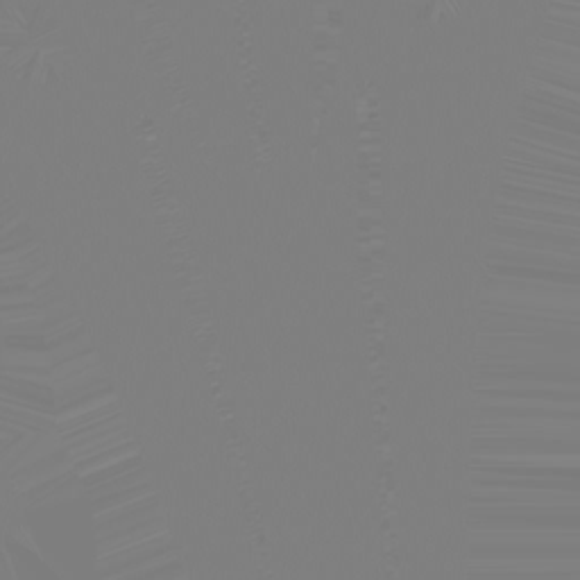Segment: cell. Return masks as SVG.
<instances>
[{
	"label": "cell",
	"instance_id": "cell-5",
	"mask_svg": "<svg viewBox=\"0 0 580 580\" xmlns=\"http://www.w3.org/2000/svg\"><path fill=\"white\" fill-rule=\"evenodd\" d=\"M501 184L510 186V189L556 195V198H565V200H578V195H580V184H567V182H558V179L522 175V173H513V170H503Z\"/></svg>",
	"mask_w": 580,
	"mask_h": 580
},
{
	"label": "cell",
	"instance_id": "cell-3",
	"mask_svg": "<svg viewBox=\"0 0 580 580\" xmlns=\"http://www.w3.org/2000/svg\"><path fill=\"white\" fill-rule=\"evenodd\" d=\"M517 118L519 121L537 123L544 127H553V130H562V132L580 136V112H569V109L549 107V105H542V102L524 98L522 102H519Z\"/></svg>",
	"mask_w": 580,
	"mask_h": 580
},
{
	"label": "cell",
	"instance_id": "cell-4",
	"mask_svg": "<svg viewBox=\"0 0 580 580\" xmlns=\"http://www.w3.org/2000/svg\"><path fill=\"white\" fill-rule=\"evenodd\" d=\"M490 277L515 279L524 284H558V286H580L578 272L567 270H549V268H510L499 266V263H488Z\"/></svg>",
	"mask_w": 580,
	"mask_h": 580
},
{
	"label": "cell",
	"instance_id": "cell-7",
	"mask_svg": "<svg viewBox=\"0 0 580 580\" xmlns=\"http://www.w3.org/2000/svg\"><path fill=\"white\" fill-rule=\"evenodd\" d=\"M528 89H537L542 93H549V96H558V98H569V100H580L576 89H567V87H556V84H547L531 78V87Z\"/></svg>",
	"mask_w": 580,
	"mask_h": 580
},
{
	"label": "cell",
	"instance_id": "cell-6",
	"mask_svg": "<svg viewBox=\"0 0 580 580\" xmlns=\"http://www.w3.org/2000/svg\"><path fill=\"white\" fill-rule=\"evenodd\" d=\"M494 223L506 225L513 229H524V232L533 234H551V236H565V238H580V227L562 225V223H547V220H526V218H510L497 216L494 213Z\"/></svg>",
	"mask_w": 580,
	"mask_h": 580
},
{
	"label": "cell",
	"instance_id": "cell-2",
	"mask_svg": "<svg viewBox=\"0 0 580 580\" xmlns=\"http://www.w3.org/2000/svg\"><path fill=\"white\" fill-rule=\"evenodd\" d=\"M497 204L501 207H517L524 211L535 213H551V216H576L580 211L578 200L556 198V195H542V193H528L522 189H510V186H501L497 195Z\"/></svg>",
	"mask_w": 580,
	"mask_h": 580
},
{
	"label": "cell",
	"instance_id": "cell-1",
	"mask_svg": "<svg viewBox=\"0 0 580 580\" xmlns=\"http://www.w3.org/2000/svg\"><path fill=\"white\" fill-rule=\"evenodd\" d=\"M488 261L499 263V266H510V268H549V270L578 272L580 275V254L506 245L501 241H494V238H490Z\"/></svg>",
	"mask_w": 580,
	"mask_h": 580
}]
</instances>
